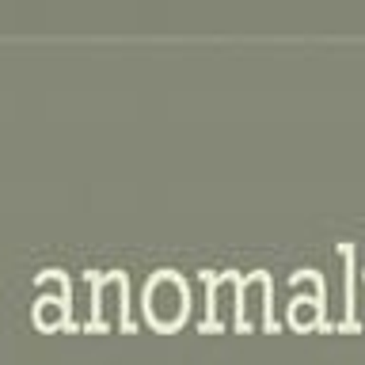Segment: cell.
Returning <instances> with one entry per match:
<instances>
[{
	"label": "cell",
	"instance_id": "cell-2",
	"mask_svg": "<svg viewBox=\"0 0 365 365\" xmlns=\"http://www.w3.org/2000/svg\"><path fill=\"white\" fill-rule=\"evenodd\" d=\"M259 293H262V285H259V282H251V285H247V301H251V316H259Z\"/></svg>",
	"mask_w": 365,
	"mask_h": 365
},
{
	"label": "cell",
	"instance_id": "cell-1",
	"mask_svg": "<svg viewBox=\"0 0 365 365\" xmlns=\"http://www.w3.org/2000/svg\"><path fill=\"white\" fill-rule=\"evenodd\" d=\"M175 301H179V285H175V282H160L156 289H153V304H156L164 316L175 312Z\"/></svg>",
	"mask_w": 365,
	"mask_h": 365
}]
</instances>
